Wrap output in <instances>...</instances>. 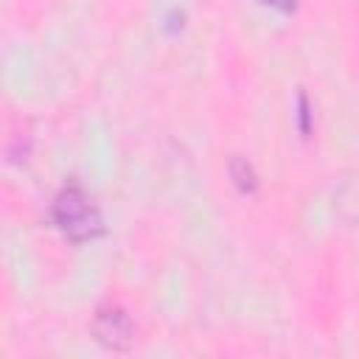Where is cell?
I'll use <instances>...</instances> for the list:
<instances>
[{
	"label": "cell",
	"mask_w": 359,
	"mask_h": 359,
	"mask_svg": "<svg viewBox=\"0 0 359 359\" xmlns=\"http://www.w3.org/2000/svg\"><path fill=\"white\" fill-rule=\"evenodd\" d=\"M50 213L59 230L73 241H87L101 233V213L79 185L62 188L50 205Z\"/></svg>",
	"instance_id": "6da1fadb"
},
{
	"label": "cell",
	"mask_w": 359,
	"mask_h": 359,
	"mask_svg": "<svg viewBox=\"0 0 359 359\" xmlns=\"http://www.w3.org/2000/svg\"><path fill=\"white\" fill-rule=\"evenodd\" d=\"M93 331H95L98 342H104L112 351H126L132 345V320L115 303H107V306H101L95 311Z\"/></svg>",
	"instance_id": "7a4b0ae2"
},
{
	"label": "cell",
	"mask_w": 359,
	"mask_h": 359,
	"mask_svg": "<svg viewBox=\"0 0 359 359\" xmlns=\"http://www.w3.org/2000/svg\"><path fill=\"white\" fill-rule=\"evenodd\" d=\"M230 177H233V182L241 188V191H255V171H252V165L244 160V157H230Z\"/></svg>",
	"instance_id": "3957f363"
}]
</instances>
